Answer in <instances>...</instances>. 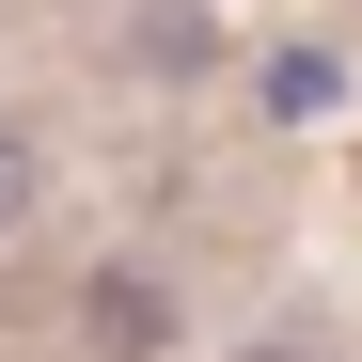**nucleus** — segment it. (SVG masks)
<instances>
[{"label":"nucleus","instance_id":"1","mask_svg":"<svg viewBox=\"0 0 362 362\" xmlns=\"http://www.w3.org/2000/svg\"><path fill=\"white\" fill-rule=\"evenodd\" d=\"M32 189H47V173H32V127H16V110H0V236L32 221Z\"/></svg>","mask_w":362,"mask_h":362},{"label":"nucleus","instance_id":"2","mask_svg":"<svg viewBox=\"0 0 362 362\" xmlns=\"http://www.w3.org/2000/svg\"><path fill=\"white\" fill-rule=\"evenodd\" d=\"M95 346H158V299L142 284H95Z\"/></svg>","mask_w":362,"mask_h":362},{"label":"nucleus","instance_id":"3","mask_svg":"<svg viewBox=\"0 0 362 362\" xmlns=\"http://www.w3.org/2000/svg\"><path fill=\"white\" fill-rule=\"evenodd\" d=\"M252 362H315V346H252Z\"/></svg>","mask_w":362,"mask_h":362}]
</instances>
